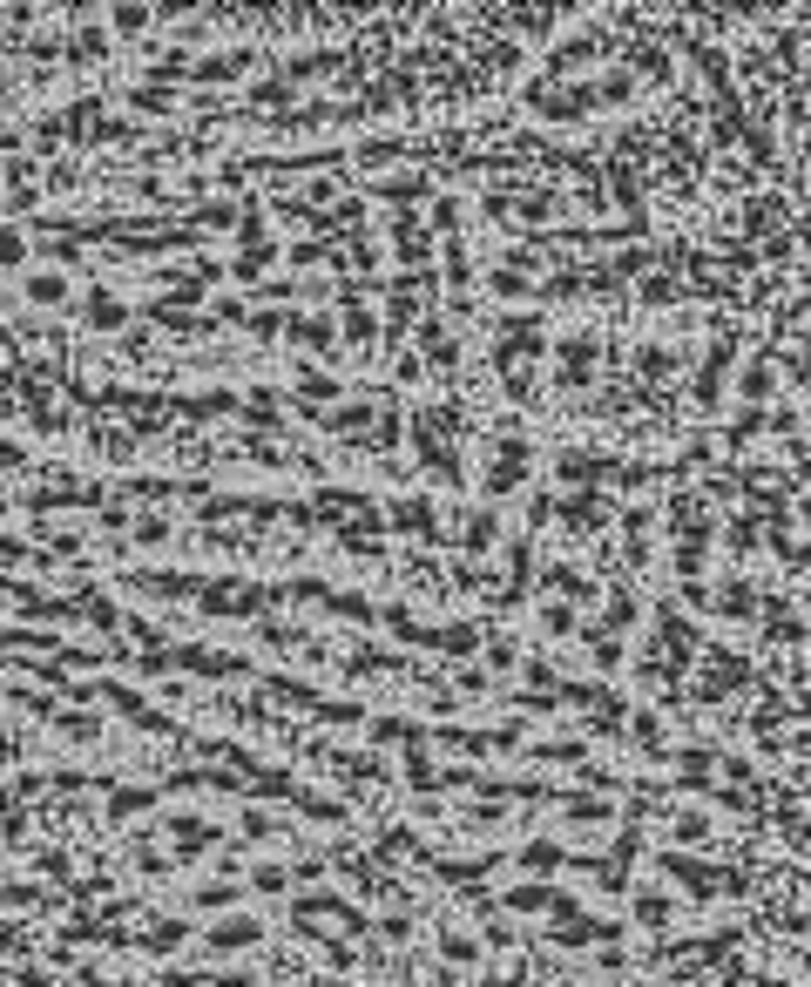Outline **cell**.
Wrapping results in <instances>:
<instances>
[{
  "label": "cell",
  "instance_id": "cell-1",
  "mask_svg": "<svg viewBox=\"0 0 811 987\" xmlns=\"http://www.w3.org/2000/svg\"><path fill=\"white\" fill-rule=\"evenodd\" d=\"M203 947H210V954H251V947H264V920H251V913L237 906V913H224V920L203 927Z\"/></svg>",
  "mask_w": 811,
  "mask_h": 987
},
{
  "label": "cell",
  "instance_id": "cell-2",
  "mask_svg": "<svg viewBox=\"0 0 811 987\" xmlns=\"http://www.w3.org/2000/svg\"><path fill=\"white\" fill-rule=\"evenodd\" d=\"M21 298H28L34 311H61V305H75V278H68L61 264H34L28 278H21Z\"/></svg>",
  "mask_w": 811,
  "mask_h": 987
},
{
  "label": "cell",
  "instance_id": "cell-3",
  "mask_svg": "<svg viewBox=\"0 0 811 987\" xmlns=\"http://www.w3.org/2000/svg\"><path fill=\"white\" fill-rule=\"evenodd\" d=\"M453 535H460V555H494V548L507 541L501 508H467L460 521H453Z\"/></svg>",
  "mask_w": 811,
  "mask_h": 987
},
{
  "label": "cell",
  "instance_id": "cell-4",
  "mask_svg": "<svg viewBox=\"0 0 811 987\" xmlns=\"http://www.w3.org/2000/svg\"><path fill=\"white\" fill-rule=\"evenodd\" d=\"M433 947H440V960H447V967H480V960H487V940H480L474 927H453V920H440V927H433Z\"/></svg>",
  "mask_w": 811,
  "mask_h": 987
},
{
  "label": "cell",
  "instance_id": "cell-5",
  "mask_svg": "<svg viewBox=\"0 0 811 987\" xmlns=\"http://www.w3.org/2000/svg\"><path fill=\"white\" fill-rule=\"evenodd\" d=\"M737 399H744V413L771 406V399H778V366H771V359H751V366L737 372Z\"/></svg>",
  "mask_w": 811,
  "mask_h": 987
},
{
  "label": "cell",
  "instance_id": "cell-6",
  "mask_svg": "<svg viewBox=\"0 0 811 987\" xmlns=\"http://www.w3.org/2000/svg\"><path fill=\"white\" fill-rule=\"evenodd\" d=\"M629 913H636V927H643V933H670L676 927V900L663 893V886H643Z\"/></svg>",
  "mask_w": 811,
  "mask_h": 987
},
{
  "label": "cell",
  "instance_id": "cell-7",
  "mask_svg": "<svg viewBox=\"0 0 811 987\" xmlns=\"http://www.w3.org/2000/svg\"><path fill=\"white\" fill-rule=\"evenodd\" d=\"M561 812H568L575 832H602V825L616 818V805H609V798H595V791H568V805H561Z\"/></svg>",
  "mask_w": 811,
  "mask_h": 987
},
{
  "label": "cell",
  "instance_id": "cell-8",
  "mask_svg": "<svg viewBox=\"0 0 811 987\" xmlns=\"http://www.w3.org/2000/svg\"><path fill=\"white\" fill-rule=\"evenodd\" d=\"M244 879H251L257 900H284L298 879H291V866H278V859H257V866H244Z\"/></svg>",
  "mask_w": 811,
  "mask_h": 987
},
{
  "label": "cell",
  "instance_id": "cell-9",
  "mask_svg": "<svg viewBox=\"0 0 811 987\" xmlns=\"http://www.w3.org/2000/svg\"><path fill=\"white\" fill-rule=\"evenodd\" d=\"M82 318L95 325V332H115V325H129V305H122L115 291H88V298H82Z\"/></svg>",
  "mask_w": 811,
  "mask_h": 987
},
{
  "label": "cell",
  "instance_id": "cell-10",
  "mask_svg": "<svg viewBox=\"0 0 811 987\" xmlns=\"http://www.w3.org/2000/svg\"><path fill=\"white\" fill-rule=\"evenodd\" d=\"M298 399H311V406H332V399H345V379H332L325 366H305V372H298Z\"/></svg>",
  "mask_w": 811,
  "mask_h": 987
},
{
  "label": "cell",
  "instance_id": "cell-11",
  "mask_svg": "<svg viewBox=\"0 0 811 987\" xmlns=\"http://www.w3.org/2000/svg\"><path fill=\"white\" fill-rule=\"evenodd\" d=\"M109 28H115V34H136V41H142V34L156 28V7H142V0H115V7H109Z\"/></svg>",
  "mask_w": 811,
  "mask_h": 987
},
{
  "label": "cell",
  "instance_id": "cell-12",
  "mask_svg": "<svg viewBox=\"0 0 811 987\" xmlns=\"http://www.w3.org/2000/svg\"><path fill=\"white\" fill-rule=\"evenodd\" d=\"M717 825H710V812H697V805H683V812H670V839L676 846H703Z\"/></svg>",
  "mask_w": 811,
  "mask_h": 987
},
{
  "label": "cell",
  "instance_id": "cell-13",
  "mask_svg": "<svg viewBox=\"0 0 811 987\" xmlns=\"http://www.w3.org/2000/svg\"><path fill=\"white\" fill-rule=\"evenodd\" d=\"M291 339L298 345H311V352H338V332H332V318H291Z\"/></svg>",
  "mask_w": 811,
  "mask_h": 987
},
{
  "label": "cell",
  "instance_id": "cell-14",
  "mask_svg": "<svg viewBox=\"0 0 811 987\" xmlns=\"http://www.w3.org/2000/svg\"><path fill=\"white\" fill-rule=\"evenodd\" d=\"M0 271H21V278L34 271L28 264V230L21 224H0Z\"/></svg>",
  "mask_w": 811,
  "mask_h": 987
},
{
  "label": "cell",
  "instance_id": "cell-15",
  "mask_svg": "<svg viewBox=\"0 0 811 987\" xmlns=\"http://www.w3.org/2000/svg\"><path fill=\"white\" fill-rule=\"evenodd\" d=\"M521 866H528L534 879H548V873H561V866H568V852H561L555 839H534V846L521 852Z\"/></svg>",
  "mask_w": 811,
  "mask_h": 987
},
{
  "label": "cell",
  "instance_id": "cell-16",
  "mask_svg": "<svg viewBox=\"0 0 811 987\" xmlns=\"http://www.w3.org/2000/svg\"><path fill=\"white\" fill-rule=\"evenodd\" d=\"M717 609H724L730 622H751L757 616V589L751 582H724V602H717Z\"/></svg>",
  "mask_w": 811,
  "mask_h": 987
},
{
  "label": "cell",
  "instance_id": "cell-17",
  "mask_svg": "<svg viewBox=\"0 0 811 987\" xmlns=\"http://www.w3.org/2000/svg\"><path fill=\"white\" fill-rule=\"evenodd\" d=\"M480 649H487V677H514L521 670V649L507 643V636H487Z\"/></svg>",
  "mask_w": 811,
  "mask_h": 987
},
{
  "label": "cell",
  "instance_id": "cell-18",
  "mask_svg": "<svg viewBox=\"0 0 811 987\" xmlns=\"http://www.w3.org/2000/svg\"><path fill=\"white\" fill-rule=\"evenodd\" d=\"M588 359H595V345L588 339L561 345V379H568V386H588Z\"/></svg>",
  "mask_w": 811,
  "mask_h": 987
},
{
  "label": "cell",
  "instance_id": "cell-19",
  "mask_svg": "<svg viewBox=\"0 0 811 987\" xmlns=\"http://www.w3.org/2000/svg\"><path fill=\"white\" fill-rule=\"evenodd\" d=\"M129 541H136V548H163L169 541V514H136V521H129Z\"/></svg>",
  "mask_w": 811,
  "mask_h": 987
},
{
  "label": "cell",
  "instance_id": "cell-20",
  "mask_svg": "<svg viewBox=\"0 0 811 987\" xmlns=\"http://www.w3.org/2000/svg\"><path fill=\"white\" fill-rule=\"evenodd\" d=\"M169 839H176V846H183V852H203V846H210V839H217V832H210L203 818H169Z\"/></svg>",
  "mask_w": 811,
  "mask_h": 987
},
{
  "label": "cell",
  "instance_id": "cell-21",
  "mask_svg": "<svg viewBox=\"0 0 811 987\" xmlns=\"http://www.w3.org/2000/svg\"><path fill=\"white\" fill-rule=\"evenodd\" d=\"M541 636H575V609L568 602H541Z\"/></svg>",
  "mask_w": 811,
  "mask_h": 987
},
{
  "label": "cell",
  "instance_id": "cell-22",
  "mask_svg": "<svg viewBox=\"0 0 811 987\" xmlns=\"http://www.w3.org/2000/svg\"><path fill=\"white\" fill-rule=\"evenodd\" d=\"M636 616H643V602H636L629 589L609 595V629H636Z\"/></svg>",
  "mask_w": 811,
  "mask_h": 987
},
{
  "label": "cell",
  "instance_id": "cell-23",
  "mask_svg": "<svg viewBox=\"0 0 811 987\" xmlns=\"http://www.w3.org/2000/svg\"><path fill=\"white\" fill-rule=\"evenodd\" d=\"M588 663H595V670H622V643L616 636H595V643H588Z\"/></svg>",
  "mask_w": 811,
  "mask_h": 987
},
{
  "label": "cell",
  "instance_id": "cell-24",
  "mask_svg": "<svg viewBox=\"0 0 811 987\" xmlns=\"http://www.w3.org/2000/svg\"><path fill=\"white\" fill-rule=\"evenodd\" d=\"M0 906H41V886H34V879H7V886H0Z\"/></svg>",
  "mask_w": 811,
  "mask_h": 987
},
{
  "label": "cell",
  "instance_id": "cell-25",
  "mask_svg": "<svg viewBox=\"0 0 811 987\" xmlns=\"http://www.w3.org/2000/svg\"><path fill=\"white\" fill-rule=\"evenodd\" d=\"M453 690H467V697H487V690H494V677H487L480 663H460V677H453Z\"/></svg>",
  "mask_w": 811,
  "mask_h": 987
},
{
  "label": "cell",
  "instance_id": "cell-26",
  "mask_svg": "<svg viewBox=\"0 0 811 987\" xmlns=\"http://www.w3.org/2000/svg\"><path fill=\"white\" fill-rule=\"evenodd\" d=\"M142 805H149V791H142V785H122V791L109 798V812H115V818H136Z\"/></svg>",
  "mask_w": 811,
  "mask_h": 987
},
{
  "label": "cell",
  "instance_id": "cell-27",
  "mask_svg": "<svg viewBox=\"0 0 811 987\" xmlns=\"http://www.w3.org/2000/svg\"><path fill=\"white\" fill-rule=\"evenodd\" d=\"M332 616H345V622H372V602H365V595H332Z\"/></svg>",
  "mask_w": 811,
  "mask_h": 987
},
{
  "label": "cell",
  "instance_id": "cell-28",
  "mask_svg": "<svg viewBox=\"0 0 811 987\" xmlns=\"http://www.w3.org/2000/svg\"><path fill=\"white\" fill-rule=\"evenodd\" d=\"M372 744H406V717H372Z\"/></svg>",
  "mask_w": 811,
  "mask_h": 987
},
{
  "label": "cell",
  "instance_id": "cell-29",
  "mask_svg": "<svg viewBox=\"0 0 811 987\" xmlns=\"http://www.w3.org/2000/svg\"><path fill=\"white\" fill-rule=\"evenodd\" d=\"M494 291H501V298H521V291H528V278H521V271H514V264H501V271H494Z\"/></svg>",
  "mask_w": 811,
  "mask_h": 987
},
{
  "label": "cell",
  "instance_id": "cell-30",
  "mask_svg": "<svg viewBox=\"0 0 811 987\" xmlns=\"http://www.w3.org/2000/svg\"><path fill=\"white\" fill-rule=\"evenodd\" d=\"M507 906H521V913H534V906H555L541 886H521V893H507Z\"/></svg>",
  "mask_w": 811,
  "mask_h": 987
},
{
  "label": "cell",
  "instance_id": "cell-31",
  "mask_svg": "<svg viewBox=\"0 0 811 987\" xmlns=\"http://www.w3.org/2000/svg\"><path fill=\"white\" fill-rule=\"evenodd\" d=\"M345 339H359V345H372V311H352V318H345Z\"/></svg>",
  "mask_w": 811,
  "mask_h": 987
},
{
  "label": "cell",
  "instance_id": "cell-32",
  "mask_svg": "<svg viewBox=\"0 0 811 987\" xmlns=\"http://www.w3.org/2000/svg\"><path fill=\"white\" fill-rule=\"evenodd\" d=\"M433 224H440V230L460 224V197H440V203H433Z\"/></svg>",
  "mask_w": 811,
  "mask_h": 987
},
{
  "label": "cell",
  "instance_id": "cell-33",
  "mask_svg": "<svg viewBox=\"0 0 811 987\" xmlns=\"http://www.w3.org/2000/svg\"><path fill=\"white\" fill-rule=\"evenodd\" d=\"M379 933H386V940H406V933H413V920H406V913H386V920H379Z\"/></svg>",
  "mask_w": 811,
  "mask_h": 987
},
{
  "label": "cell",
  "instance_id": "cell-34",
  "mask_svg": "<svg viewBox=\"0 0 811 987\" xmlns=\"http://www.w3.org/2000/svg\"><path fill=\"white\" fill-rule=\"evenodd\" d=\"M0 514H7V487H0Z\"/></svg>",
  "mask_w": 811,
  "mask_h": 987
}]
</instances>
